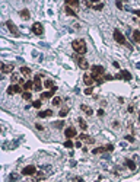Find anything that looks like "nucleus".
<instances>
[{
    "mask_svg": "<svg viewBox=\"0 0 140 182\" xmlns=\"http://www.w3.org/2000/svg\"><path fill=\"white\" fill-rule=\"evenodd\" d=\"M72 47H73V50H75L77 54H80V55H83V54L88 51L86 48V42H85V39H75V41L72 42Z\"/></svg>",
    "mask_w": 140,
    "mask_h": 182,
    "instance_id": "f257e3e1",
    "label": "nucleus"
},
{
    "mask_svg": "<svg viewBox=\"0 0 140 182\" xmlns=\"http://www.w3.org/2000/svg\"><path fill=\"white\" fill-rule=\"evenodd\" d=\"M91 74H92V77L96 80L98 77L105 76V69L102 66H92V67H91Z\"/></svg>",
    "mask_w": 140,
    "mask_h": 182,
    "instance_id": "f03ea898",
    "label": "nucleus"
},
{
    "mask_svg": "<svg viewBox=\"0 0 140 182\" xmlns=\"http://www.w3.org/2000/svg\"><path fill=\"white\" fill-rule=\"evenodd\" d=\"M75 60H76L77 66L80 67L82 70H88V69H89V63L86 61V58H83V57H80V55H76Z\"/></svg>",
    "mask_w": 140,
    "mask_h": 182,
    "instance_id": "7ed1b4c3",
    "label": "nucleus"
},
{
    "mask_svg": "<svg viewBox=\"0 0 140 182\" xmlns=\"http://www.w3.org/2000/svg\"><path fill=\"white\" fill-rule=\"evenodd\" d=\"M114 39H115L118 44H121V45L127 44V42H126V36L123 35V34H121L118 29H114Z\"/></svg>",
    "mask_w": 140,
    "mask_h": 182,
    "instance_id": "20e7f679",
    "label": "nucleus"
},
{
    "mask_svg": "<svg viewBox=\"0 0 140 182\" xmlns=\"http://www.w3.org/2000/svg\"><path fill=\"white\" fill-rule=\"evenodd\" d=\"M64 135H66L67 140H72L73 137L77 135V131H76V128H73V127H67V128L64 130Z\"/></svg>",
    "mask_w": 140,
    "mask_h": 182,
    "instance_id": "39448f33",
    "label": "nucleus"
},
{
    "mask_svg": "<svg viewBox=\"0 0 140 182\" xmlns=\"http://www.w3.org/2000/svg\"><path fill=\"white\" fill-rule=\"evenodd\" d=\"M32 32H34L35 35H42L44 34V26L40 24V22H35L32 25Z\"/></svg>",
    "mask_w": 140,
    "mask_h": 182,
    "instance_id": "423d86ee",
    "label": "nucleus"
},
{
    "mask_svg": "<svg viewBox=\"0 0 140 182\" xmlns=\"http://www.w3.org/2000/svg\"><path fill=\"white\" fill-rule=\"evenodd\" d=\"M83 83L86 85L88 88H92L93 83H95V79L92 77V74H88V73H85V74H83Z\"/></svg>",
    "mask_w": 140,
    "mask_h": 182,
    "instance_id": "0eeeda50",
    "label": "nucleus"
},
{
    "mask_svg": "<svg viewBox=\"0 0 140 182\" xmlns=\"http://www.w3.org/2000/svg\"><path fill=\"white\" fill-rule=\"evenodd\" d=\"M6 26H7V29L10 31L15 36H19V29L16 28V25L13 24L12 21H7V22H6Z\"/></svg>",
    "mask_w": 140,
    "mask_h": 182,
    "instance_id": "6e6552de",
    "label": "nucleus"
},
{
    "mask_svg": "<svg viewBox=\"0 0 140 182\" xmlns=\"http://www.w3.org/2000/svg\"><path fill=\"white\" fill-rule=\"evenodd\" d=\"M35 172H37V168L34 165H29L22 169V175H35Z\"/></svg>",
    "mask_w": 140,
    "mask_h": 182,
    "instance_id": "1a4fd4ad",
    "label": "nucleus"
},
{
    "mask_svg": "<svg viewBox=\"0 0 140 182\" xmlns=\"http://www.w3.org/2000/svg\"><path fill=\"white\" fill-rule=\"evenodd\" d=\"M117 79H124V80H131V74H130V71L128 70H121V73L120 74H117Z\"/></svg>",
    "mask_w": 140,
    "mask_h": 182,
    "instance_id": "9d476101",
    "label": "nucleus"
},
{
    "mask_svg": "<svg viewBox=\"0 0 140 182\" xmlns=\"http://www.w3.org/2000/svg\"><path fill=\"white\" fill-rule=\"evenodd\" d=\"M42 83H41V79H40V76H35V79H34V89L35 90H41L42 89Z\"/></svg>",
    "mask_w": 140,
    "mask_h": 182,
    "instance_id": "9b49d317",
    "label": "nucleus"
},
{
    "mask_svg": "<svg viewBox=\"0 0 140 182\" xmlns=\"http://www.w3.org/2000/svg\"><path fill=\"white\" fill-rule=\"evenodd\" d=\"M13 71V64H6V63H3L2 64V73H12Z\"/></svg>",
    "mask_w": 140,
    "mask_h": 182,
    "instance_id": "f8f14e48",
    "label": "nucleus"
},
{
    "mask_svg": "<svg viewBox=\"0 0 140 182\" xmlns=\"http://www.w3.org/2000/svg\"><path fill=\"white\" fill-rule=\"evenodd\" d=\"M56 90H57V88L51 89V90H48V92H44V93L41 95V99H50V98H52V95H54Z\"/></svg>",
    "mask_w": 140,
    "mask_h": 182,
    "instance_id": "ddd939ff",
    "label": "nucleus"
},
{
    "mask_svg": "<svg viewBox=\"0 0 140 182\" xmlns=\"http://www.w3.org/2000/svg\"><path fill=\"white\" fill-rule=\"evenodd\" d=\"M19 15H21V18H22V19H25V21H28V19L31 18V13H29V10H28V9H22V10L19 12Z\"/></svg>",
    "mask_w": 140,
    "mask_h": 182,
    "instance_id": "4468645a",
    "label": "nucleus"
},
{
    "mask_svg": "<svg viewBox=\"0 0 140 182\" xmlns=\"http://www.w3.org/2000/svg\"><path fill=\"white\" fill-rule=\"evenodd\" d=\"M51 115H52L51 109H45V111H41L40 114H38V117L40 118H47V117H51Z\"/></svg>",
    "mask_w": 140,
    "mask_h": 182,
    "instance_id": "2eb2a0df",
    "label": "nucleus"
},
{
    "mask_svg": "<svg viewBox=\"0 0 140 182\" xmlns=\"http://www.w3.org/2000/svg\"><path fill=\"white\" fill-rule=\"evenodd\" d=\"M79 140L88 141V143H93V138H92V137H89L88 134H83V133H82V134L79 135Z\"/></svg>",
    "mask_w": 140,
    "mask_h": 182,
    "instance_id": "dca6fc26",
    "label": "nucleus"
},
{
    "mask_svg": "<svg viewBox=\"0 0 140 182\" xmlns=\"http://www.w3.org/2000/svg\"><path fill=\"white\" fill-rule=\"evenodd\" d=\"M104 152H107V147H105V146H102V147H95V149L92 150L93 154H101V153H104Z\"/></svg>",
    "mask_w": 140,
    "mask_h": 182,
    "instance_id": "f3484780",
    "label": "nucleus"
},
{
    "mask_svg": "<svg viewBox=\"0 0 140 182\" xmlns=\"http://www.w3.org/2000/svg\"><path fill=\"white\" fill-rule=\"evenodd\" d=\"M133 39H134V42L140 44V31H139V29L133 31Z\"/></svg>",
    "mask_w": 140,
    "mask_h": 182,
    "instance_id": "a211bd4d",
    "label": "nucleus"
},
{
    "mask_svg": "<svg viewBox=\"0 0 140 182\" xmlns=\"http://www.w3.org/2000/svg\"><path fill=\"white\" fill-rule=\"evenodd\" d=\"M66 6H69V7H77V6H79V2H76V0H66Z\"/></svg>",
    "mask_w": 140,
    "mask_h": 182,
    "instance_id": "6ab92c4d",
    "label": "nucleus"
},
{
    "mask_svg": "<svg viewBox=\"0 0 140 182\" xmlns=\"http://www.w3.org/2000/svg\"><path fill=\"white\" fill-rule=\"evenodd\" d=\"M80 109H82V111H85V112H86V115H92V114H93L92 109H91V108H89L88 105H83V104L80 105Z\"/></svg>",
    "mask_w": 140,
    "mask_h": 182,
    "instance_id": "aec40b11",
    "label": "nucleus"
},
{
    "mask_svg": "<svg viewBox=\"0 0 140 182\" xmlns=\"http://www.w3.org/2000/svg\"><path fill=\"white\" fill-rule=\"evenodd\" d=\"M44 86H45L47 89H50V90L56 88V86H54V82H52V80H50V79H47L45 82H44Z\"/></svg>",
    "mask_w": 140,
    "mask_h": 182,
    "instance_id": "412c9836",
    "label": "nucleus"
},
{
    "mask_svg": "<svg viewBox=\"0 0 140 182\" xmlns=\"http://www.w3.org/2000/svg\"><path fill=\"white\" fill-rule=\"evenodd\" d=\"M77 123H79V125H80V128L83 130V131L88 128V124H86V121H85L83 118H77Z\"/></svg>",
    "mask_w": 140,
    "mask_h": 182,
    "instance_id": "4be33fe9",
    "label": "nucleus"
},
{
    "mask_svg": "<svg viewBox=\"0 0 140 182\" xmlns=\"http://www.w3.org/2000/svg\"><path fill=\"white\" fill-rule=\"evenodd\" d=\"M22 88L25 89L26 92H28L29 89H32V88H34V82H31V80H26V82H25V85H23Z\"/></svg>",
    "mask_w": 140,
    "mask_h": 182,
    "instance_id": "5701e85b",
    "label": "nucleus"
},
{
    "mask_svg": "<svg viewBox=\"0 0 140 182\" xmlns=\"http://www.w3.org/2000/svg\"><path fill=\"white\" fill-rule=\"evenodd\" d=\"M64 12L67 13L69 16H77V13H76L75 10L72 9V7H69V6H66V9H64Z\"/></svg>",
    "mask_w": 140,
    "mask_h": 182,
    "instance_id": "b1692460",
    "label": "nucleus"
},
{
    "mask_svg": "<svg viewBox=\"0 0 140 182\" xmlns=\"http://www.w3.org/2000/svg\"><path fill=\"white\" fill-rule=\"evenodd\" d=\"M21 74H23V76H28V74H31V69L29 67H21Z\"/></svg>",
    "mask_w": 140,
    "mask_h": 182,
    "instance_id": "393cba45",
    "label": "nucleus"
},
{
    "mask_svg": "<svg viewBox=\"0 0 140 182\" xmlns=\"http://www.w3.org/2000/svg\"><path fill=\"white\" fill-rule=\"evenodd\" d=\"M126 166H127L128 169H131V170L136 169V165H134V162H133V160H128V159L126 160Z\"/></svg>",
    "mask_w": 140,
    "mask_h": 182,
    "instance_id": "a878e982",
    "label": "nucleus"
},
{
    "mask_svg": "<svg viewBox=\"0 0 140 182\" xmlns=\"http://www.w3.org/2000/svg\"><path fill=\"white\" fill-rule=\"evenodd\" d=\"M60 104H61V98H60V96H54V98H52V105L58 106Z\"/></svg>",
    "mask_w": 140,
    "mask_h": 182,
    "instance_id": "bb28decb",
    "label": "nucleus"
},
{
    "mask_svg": "<svg viewBox=\"0 0 140 182\" xmlns=\"http://www.w3.org/2000/svg\"><path fill=\"white\" fill-rule=\"evenodd\" d=\"M10 80H12V83H19L21 82V79H19V76H18L16 73H12V76H10Z\"/></svg>",
    "mask_w": 140,
    "mask_h": 182,
    "instance_id": "cd10ccee",
    "label": "nucleus"
},
{
    "mask_svg": "<svg viewBox=\"0 0 140 182\" xmlns=\"http://www.w3.org/2000/svg\"><path fill=\"white\" fill-rule=\"evenodd\" d=\"M7 95H13V93H16V89H15V85H10L9 88H7Z\"/></svg>",
    "mask_w": 140,
    "mask_h": 182,
    "instance_id": "c85d7f7f",
    "label": "nucleus"
},
{
    "mask_svg": "<svg viewBox=\"0 0 140 182\" xmlns=\"http://www.w3.org/2000/svg\"><path fill=\"white\" fill-rule=\"evenodd\" d=\"M92 9H95V10H102V9H104V3H96V5L93 3Z\"/></svg>",
    "mask_w": 140,
    "mask_h": 182,
    "instance_id": "c756f323",
    "label": "nucleus"
},
{
    "mask_svg": "<svg viewBox=\"0 0 140 182\" xmlns=\"http://www.w3.org/2000/svg\"><path fill=\"white\" fill-rule=\"evenodd\" d=\"M22 98H23L25 100H31V98H32V95L29 93V92H23V93H22Z\"/></svg>",
    "mask_w": 140,
    "mask_h": 182,
    "instance_id": "7c9ffc66",
    "label": "nucleus"
},
{
    "mask_svg": "<svg viewBox=\"0 0 140 182\" xmlns=\"http://www.w3.org/2000/svg\"><path fill=\"white\" fill-rule=\"evenodd\" d=\"M73 146H75V144H73V141H72V140L64 141V147H67V149H72Z\"/></svg>",
    "mask_w": 140,
    "mask_h": 182,
    "instance_id": "2f4dec72",
    "label": "nucleus"
},
{
    "mask_svg": "<svg viewBox=\"0 0 140 182\" xmlns=\"http://www.w3.org/2000/svg\"><path fill=\"white\" fill-rule=\"evenodd\" d=\"M67 112H69V108H64V109H61V111H60V114H58V115H60V117H66V115H67Z\"/></svg>",
    "mask_w": 140,
    "mask_h": 182,
    "instance_id": "473e14b6",
    "label": "nucleus"
},
{
    "mask_svg": "<svg viewBox=\"0 0 140 182\" xmlns=\"http://www.w3.org/2000/svg\"><path fill=\"white\" fill-rule=\"evenodd\" d=\"M32 106H34V108H37V109H38V108H41V100H34V102H32Z\"/></svg>",
    "mask_w": 140,
    "mask_h": 182,
    "instance_id": "72a5a7b5",
    "label": "nucleus"
},
{
    "mask_svg": "<svg viewBox=\"0 0 140 182\" xmlns=\"http://www.w3.org/2000/svg\"><path fill=\"white\" fill-rule=\"evenodd\" d=\"M15 89H16V93H23L22 92V86H21V85H15Z\"/></svg>",
    "mask_w": 140,
    "mask_h": 182,
    "instance_id": "f704fd0d",
    "label": "nucleus"
},
{
    "mask_svg": "<svg viewBox=\"0 0 140 182\" xmlns=\"http://www.w3.org/2000/svg\"><path fill=\"white\" fill-rule=\"evenodd\" d=\"M35 179H38V181H41V179H44V173H41V172H38V173L35 175Z\"/></svg>",
    "mask_w": 140,
    "mask_h": 182,
    "instance_id": "c9c22d12",
    "label": "nucleus"
},
{
    "mask_svg": "<svg viewBox=\"0 0 140 182\" xmlns=\"http://www.w3.org/2000/svg\"><path fill=\"white\" fill-rule=\"evenodd\" d=\"M72 182H83L80 176H75V178H72Z\"/></svg>",
    "mask_w": 140,
    "mask_h": 182,
    "instance_id": "e433bc0d",
    "label": "nucleus"
},
{
    "mask_svg": "<svg viewBox=\"0 0 140 182\" xmlns=\"http://www.w3.org/2000/svg\"><path fill=\"white\" fill-rule=\"evenodd\" d=\"M92 92H93V89H92V88H86L83 93H85V95H92Z\"/></svg>",
    "mask_w": 140,
    "mask_h": 182,
    "instance_id": "4c0bfd02",
    "label": "nucleus"
},
{
    "mask_svg": "<svg viewBox=\"0 0 140 182\" xmlns=\"http://www.w3.org/2000/svg\"><path fill=\"white\" fill-rule=\"evenodd\" d=\"M64 123L63 121H57V123H54V127H57V128H60V127H63Z\"/></svg>",
    "mask_w": 140,
    "mask_h": 182,
    "instance_id": "58836bf2",
    "label": "nucleus"
},
{
    "mask_svg": "<svg viewBox=\"0 0 140 182\" xmlns=\"http://www.w3.org/2000/svg\"><path fill=\"white\" fill-rule=\"evenodd\" d=\"M126 140L130 141V143H133V141H134V137H133V135H126Z\"/></svg>",
    "mask_w": 140,
    "mask_h": 182,
    "instance_id": "ea45409f",
    "label": "nucleus"
},
{
    "mask_svg": "<svg viewBox=\"0 0 140 182\" xmlns=\"http://www.w3.org/2000/svg\"><path fill=\"white\" fill-rule=\"evenodd\" d=\"M35 128H37V130H40V131H42V130H44V127H42L41 124H37V125H35Z\"/></svg>",
    "mask_w": 140,
    "mask_h": 182,
    "instance_id": "a19ab883",
    "label": "nucleus"
},
{
    "mask_svg": "<svg viewBox=\"0 0 140 182\" xmlns=\"http://www.w3.org/2000/svg\"><path fill=\"white\" fill-rule=\"evenodd\" d=\"M115 6L118 7V9H123V3L121 2H115Z\"/></svg>",
    "mask_w": 140,
    "mask_h": 182,
    "instance_id": "79ce46f5",
    "label": "nucleus"
},
{
    "mask_svg": "<svg viewBox=\"0 0 140 182\" xmlns=\"http://www.w3.org/2000/svg\"><path fill=\"white\" fill-rule=\"evenodd\" d=\"M114 77L111 76V74H105V80H112Z\"/></svg>",
    "mask_w": 140,
    "mask_h": 182,
    "instance_id": "37998d69",
    "label": "nucleus"
},
{
    "mask_svg": "<svg viewBox=\"0 0 140 182\" xmlns=\"http://www.w3.org/2000/svg\"><path fill=\"white\" fill-rule=\"evenodd\" d=\"M105 147H107V150H110V152L114 150V146H112V144H108V146H105Z\"/></svg>",
    "mask_w": 140,
    "mask_h": 182,
    "instance_id": "c03bdc74",
    "label": "nucleus"
},
{
    "mask_svg": "<svg viewBox=\"0 0 140 182\" xmlns=\"http://www.w3.org/2000/svg\"><path fill=\"white\" fill-rule=\"evenodd\" d=\"M104 114H105V112H104V109H98V115H99V117H102Z\"/></svg>",
    "mask_w": 140,
    "mask_h": 182,
    "instance_id": "a18cd8bd",
    "label": "nucleus"
},
{
    "mask_svg": "<svg viewBox=\"0 0 140 182\" xmlns=\"http://www.w3.org/2000/svg\"><path fill=\"white\" fill-rule=\"evenodd\" d=\"M16 179H18V176L15 175V173H13V175L10 176V181H16Z\"/></svg>",
    "mask_w": 140,
    "mask_h": 182,
    "instance_id": "49530a36",
    "label": "nucleus"
},
{
    "mask_svg": "<svg viewBox=\"0 0 140 182\" xmlns=\"http://www.w3.org/2000/svg\"><path fill=\"white\" fill-rule=\"evenodd\" d=\"M112 66H114V67H117V69H120V64H118L117 61H114V63H112Z\"/></svg>",
    "mask_w": 140,
    "mask_h": 182,
    "instance_id": "de8ad7c7",
    "label": "nucleus"
},
{
    "mask_svg": "<svg viewBox=\"0 0 140 182\" xmlns=\"http://www.w3.org/2000/svg\"><path fill=\"white\" fill-rule=\"evenodd\" d=\"M75 146H76V147H82V143H80V141H77V143H76Z\"/></svg>",
    "mask_w": 140,
    "mask_h": 182,
    "instance_id": "09e8293b",
    "label": "nucleus"
},
{
    "mask_svg": "<svg viewBox=\"0 0 140 182\" xmlns=\"http://www.w3.org/2000/svg\"><path fill=\"white\" fill-rule=\"evenodd\" d=\"M134 13H136V15H137V16L140 18V10H134Z\"/></svg>",
    "mask_w": 140,
    "mask_h": 182,
    "instance_id": "8fccbe9b",
    "label": "nucleus"
},
{
    "mask_svg": "<svg viewBox=\"0 0 140 182\" xmlns=\"http://www.w3.org/2000/svg\"><path fill=\"white\" fill-rule=\"evenodd\" d=\"M139 119H140V114H139Z\"/></svg>",
    "mask_w": 140,
    "mask_h": 182,
    "instance_id": "3c124183",
    "label": "nucleus"
}]
</instances>
